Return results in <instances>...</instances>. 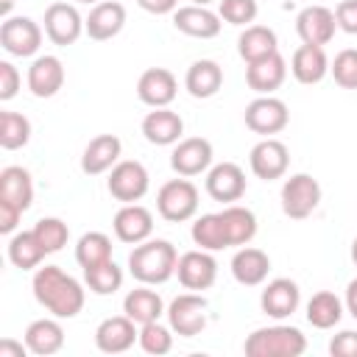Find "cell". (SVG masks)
<instances>
[{
	"label": "cell",
	"mask_w": 357,
	"mask_h": 357,
	"mask_svg": "<svg viewBox=\"0 0 357 357\" xmlns=\"http://www.w3.org/2000/svg\"><path fill=\"white\" fill-rule=\"evenodd\" d=\"M31 287H33V298L56 318H75L84 310V301H86L84 284L67 271H61L59 265L36 268Z\"/></svg>",
	"instance_id": "1"
},
{
	"label": "cell",
	"mask_w": 357,
	"mask_h": 357,
	"mask_svg": "<svg viewBox=\"0 0 357 357\" xmlns=\"http://www.w3.org/2000/svg\"><path fill=\"white\" fill-rule=\"evenodd\" d=\"M178 251L170 240H145L128 254V271L139 284H165L176 276Z\"/></svg>",
	"instance_id": "2"
},
{
	"label": "cell",
	"mask_w": 357,
	"mask_h": 357,
	"mask_svg": "<svg viewBox=\"0 0 357 357\" xmlns=\"http://www.w3.org/2000/svg\"><path fill=\"white\" fill-rule=\"evenodd\" d=\"M243 351L248 357H301L307 351V337L298 326L287 324L259 326L245 337Z\"/></svg>",
	"instance_id": "3"
},
{
	"label": "cell",
	"mask_w": 357,
	"mask_h": 357,
	"mask_svg": "<svg viewBox=\"0 0 357 357\" xmlns=\"http://www.w3.org/2000/svg\"><path fill=\"white\" fill-rule=\"evenodd\" d=\"M156 212L167 223H184L198 212V187L190 178H170L156 192Z\"/></svg>",
	"instance_id": "4"
},
{
	"label": "cell",
	"mask_w": 357,
	"mask_h": 357,
	"mask_svg": "<svg viewBox=\"0 0 357 357\" xmlns=\"http://www.w3.org/2000/svg\"><path fill=\"white\" fill-rule=\"evenodd\" d=\"M209 301L201 296V293H181L170 301L167 307V324L170 329L178 335V337H195L206 329V321H209Z\"/></svg>",
	"instance_id": "5"
},
{
	"label": "cell",
	"mask_w": 357,
	"mask_h": 357,
	"mask_svg": "<svg viewBox=\"0 0 357 357\" xmlns=\"http://www.w3.org/2000/svg\"><path fill=\"white\" fill-rule=\"evenodd\" d=\"M279 198H282V212L287 218L304 220L321 204V184L310 173H293L290 178H284Z\"/></svg>",
	"instance_id": "6"
},
{
	"label": "cell",
	"mask_w": 357,
	"mask_h": 357,
	"mask_svg": "<svg viewBox=\"0 0 357 357\" xmlns=\"http://www.w3.org/2000/svg\"><path fill=\"white\" fill-rule=\"evenodd\" d=\"M106 187L112 192V198H117L120 204H137L139 198H145L148 187H151V176L145 170L142 162L137 159H120L106 178Z\"/></svg>",
	"instance_id": "7"
},
{
	"label": "cell",
	"mask_w": 357,
	"mask_h": 357,
	"mask_svg": "<svg viewBox=\"0 0 357 357\" xmlns=\"http://www.w3.org/2000/svg\"><path fill=\"white\" fill-rule=\"evenodd\" d=\"M243 120H245V126H248L254 134L273 137V134L284 131V126L290 123V112H287V103H284L282 98L259 95V98H254V100L245 106Z\"/></svg>",
	"instance_id": "8"
},
{
	"label": "cell",
	"mask_w": 357,
	"mask_h": 357,
	"mask_svg": "<svg viewBox=\"0 0 357 357\" xmlns=\"http://www.w3.org/2000/svg\"><path fill=\"white\" fill-rule=\"evenodd\" d=\"M0 45L8 56L28 59L42 45V28L31 17H6L0 25Z\"/></svg>",
	"instance_id": "9"
},
{
	"label": "cell",
	"mask_w": 357,
	"mask_h": 357,
	"mask_svg": "<svg viewBox=\"0 0 357 357\" xmlns=\"http://www.w3.org/2000/svg\"><path fill=\"white\" fill-rule=\"evenodd\" d=\"M212 156H215V151L206 137H184L170 151V167H173V173L192 178L212 167Z\"/></svg>",
	"instance_id": "10"
},
{
	"label": "cell",
	"mask_w": 357,
	"mask_h": 357,
	"mask_svg": "<svg viewBox=\"0 0 357 357\" xmlns=\"http://www.w3.org/2000/svg\"><path fill=\"white\" fill-rule=\"evenodd\" d=\"M81 33H86V25L73 3H50L45 8V36L53 45L59 47L75 45Z\"/></svg>",
	"instance_id": "11"
},
{
	"label": "cell",
	"mask_w": 357,
	"mask_h": 357,
	"mask_svg": "<svg viewBox=\"0 0 357 357\" xmlns=\"http://www.w3.org/2000/svg\"><path fill=\"white\" fill-rule=\"evenodd\" d=\"M176 276L187 290H195V293L209 290L218 279V259L212 257V251H204V248L184 251L176 262Z\"/></svg>",
	"instance_id": "12"
},
{
	"label": "cell",
	"mask_w": 357,
	"mask_h": 357,
	"mask_svg": "<svg viewBox=\"0 0 357 357\" xmlns=\"http://www.w3.org/2000/svg\"><path fill=\"white\" fill-rule=\"evenodd\" d=\"M248 165H251V173L262 181H273V178H282L287 173V165H290V151L282 139L276 137H265L259 139L251 153H248Z\"/></svg>",
	"instance_id": "13"
},
{
	"label": "cell",
	"mask_w": 357,
	"mask_h": 357,
	"mask_svg": "<svg viewBox=\"0 0 357 357\" xmlns=\"http://www.w3.org/2000/svg\"><path fill=\"white\" fill-rule=\"evenodd\" d=\"M335 31H337V20H335V11L326 6H307L296 17V33H298L301 45L324 47L335 39Z\"/></svg>",
	"instance_id": "14"
},
{
	"label": "cell",
	"mask_w": 357,
	"mask_h": 357,
	"mask_svg": "<svg viewBox=\"0 0 357 357\" xmlns=\"http://www.w3.org/2000/svg\"><path fill=\"white\" fill-rule=\"evenodd\" d=\"M139 340V329L137 324L123 312V315H112L103 318L95 329V346L103 354H123L128 351L134 343Z\"/></svg>",
	"instance_id": "15"
},
{
	"label": "cell",
	"mask_w": 357,
	"mask_h": 357,
	"mask_svg": "<svg viewBox=\"0 0 357 357\" xmlns=\"http://www.w3.org/2000/svg\"><path fill=\"white\" fill-rule=\"evenodd\" d=\"M206 192L212 201L234 204L245 195V173L234 162H218L206 170Z\"/></svg>",
	"instance_id": "16"
},
{
	"label": "cell",
	"mask_w": 357,
	"mask_h": 357,
	"mask_svg": "<svg viewBox=\"0 0 357 357\" xmlns=\"http://www.w3.org/2000/svg\"><path fill=\"white\" fill-rule=\"evenodd\" d=\"M176 92L178 81L167 67H148L137 81V98L151 109L170 106L176 100Z\"/></svg>",
	"instance_id": "17"
},
{
	"label": "cell",
	"mask_w": 357,
	"mask_h": 357,
	"mask_svg": "<svg viewBox=\"0 0 357 357\" xmlns=\"http://www.w3.org/2000/svg\"><path fill=\"white\" fill-rule=\"evenodd\" d=\"M114 237L128 245H139L153 234V215L142 204H123L112 220Z\"/></svg>",
	"instance_id": "18"
},
{
	"label": "cell",
	"mask_w": 357,
	"mask_h": 357,
	"mask_svg": "<svg viewBox=\"0 0 357 357\" xmlns=\"http://www.w3.org/2000/svg\"><path fill=\"white\" fill-rule=\"evenodd\" d=\"M298 304H301V290H298V284H296L293 279H287V276L271 279V282L265 284L262 296H259L262 312H265L268 318H276V321L290 318V315L298 310Z\"/></svg>",
	"instance_id": "19"
},
{
	"label": "cell",
	"mask_w": 357,
	"mask_h": 357,
	"mask_svg": "<svg viewBox=\"0 0 357 357\" xmlns=\"http://www.w3.org/2000/svg\"><path fill=\"white\" fill-rule=\"evenodd\" d=\"M220 14L212 11L209 6H181L173 11V28L181 31L184 36H192V39H215L220 33Z\"/></svg>",
	"instance_id": "20"
},
{
	"label": "cell",
	"mask_w": 357,
	"mask_h": 357,
	"mask_svg": "<svg viewBox=\"0 0 357 357\" xmlns=\"http://www.w3.org/2000/svg\"><path fill=\"white\" fill-rule=\"evenodd\" d=\"M287 78V61L284 56L276 50L265 59H257L251 64H245V84L257 92V95H273Z\"/></svg>",
	"instance_id": "21"
},
{
	"label": "cell",
	"mask_w": 357,
	"mask_h": 357,
	"mask_svg": "<svg viewBox=\"0 0 357 357\" xmlns=\"http://www.w3.org/2000/svg\"><path fill=\"white\" fill-rule=\"evenodd\" d=\"M120 153H123V142L117 134H98L86 142V148L81 153V170L86 176L109 173L120 162Z\"/></svg>",
	"instance_id": "22"
},
{
	"label": "cell",
	"mask_w": 357,
	"mask_h": 357,
	"mask_svg": "<svg viewBox=\"0 0 357 357\" xmlns=\"http://www.w3.org/2000/svg\"><path fill=\"white\" fill-rule=\"evenodd\" d=\"M84 25H86V36L95 42L114 39L126 25V6L117 0H100L98 6L89 8Z\"/></svg>",
	"instance_id": "23"
},
{
	"label": "cell",
	"mask_w": 357,
	"mask_h": 357,
	"mask_svg": "<svg viewBox=\"0 0 357 357\" xmlns=\"http://www.w3.org/2000/svg\"><path fill=\"white\" fill-rule=\"evenodd\" d=\"M64 86V64L59 56H36L28 67V89L36 98H53Z\"/></svg>",
	"instance_id": "24"
},
{
	"label": "cell",
	"mask_w": 357,
	"mask_h": 357,
	"mask_svg": "<svg viewBox=\"0 0 357 357\" xmlns=\"http://www.w3.org/2000/svg\"><path fill=\"white\" fill-rule=\"evenodd\" d=\"M271 271V257L262 248L254 245H240L237 254L231 257V276L243 287H257L268 279Z\"/></svg>",
	"instance_id": "25"
},
{
	"label": "cell",
	"mask_w": 357,
	"mask_h": 357,
	"mask_svg": "<svg viewBox=\"0 0 357 357\" xmlns=\"http://www.w3.org/2000/svg\"><path fill=\"white\" fill-rule=\"evenodd\" d=\"M290 73L298 84H321L329 73V59L321 45H298L290 59Z\"/></svg>",
	"instance_id": "26"
},
{
	"label": "cell",
	"mask_w": 357,
	"mask_h": 357,
	"mask_svg": "<svg viewBox=\"0 0 357 357\" xmlns=\"http://www.w3.org/2000/svg\"><path fill=\"white\" fill-rule=\"evenodd\" d=\"M181 134H184V120L167 106L153 109L142 117V137L151 145H176Z\"/></svg>",
	"instance_id": "27"
},
{
	"label": "cell",
	"mask_w": 357,
	"mask_h": 357,
	"mask_svg": "<svg viewBox=\"0 0 357 357\" xmlns=\"http://www.w3.org/2000/svg\"><path fill=\"white\" fill-rule=\"evenodd\" d=\"M22 340H25V346H28L31 354L50 357V354L61 351V346H64V329H61V324H59L56 315L53 318H36V321L28 324Z\"/></svg>",
	"instance_id": "28"
},
{
	"label": "cell",
	"mask_w": 357,
	"mask_h": 357,
	"mask_svg": "<svg viewBox=\"0 0 357 357\" xmlns=\"http://www.w3.org/2000/svg\"><path fill=\"white\" fill-rule=\"evenodd\" d=\"M184 86L192 98L198 100H206V98H215L223 86V67L212 59H198L187 67V75H184Z\"/></svg>",
	"instance_id": "29"
},
{
	"label": "cell",
	"mask_w": 357,
	"mask_h": 357,
	"mask_svg": "<svg viewBox=\"0 0 357 357\" xmlns=\"http://www.w3.org/2000/svg\"><path fill=\"white\" fill-rule=\"evenodd\" d=\"M123 312H126L137 326H142V324L159 321L167 310H165L162 296H159L156 290H151V284H139V287H134V290L126 293V298H123Z\"/></svg>",
	"instance_id": "30"
},
{
	"label": "cell",
	"mask_w": 357,
	"mask_h": 357,
	"mask_svg": "<svg viewBox=\"0 0 357 357\" xmlns=\"http://www.w3.org/2000/svg\"><path fill=\"white\" fill-rule=\"evenodd\" d=\"M0 198L14 204L17 209L28 212L33 204V181L31 173L20 165H8L0 170Z\"/></svg>",
	"instance_id": "31"
},
{
	"label": "cell",
	"mask_w": 357,
	"mask_h": 357,
	"mask_svg": "<svg viewBox=\"0 0 357 357\" xmlns=\"http://www.w3.org/2000/svg\"><path fill=\"white\" fill-rule=\"evenodd\" d=\"M276 50H279V39H276L273 28H268V25H248L237 36V53L245 64H251L257 59H265Z\"/></svg>",
	"instance_id": "32"
},
{
	"label": "cell",
	"mask_w": 357,
	"mask_h": 357,
	"mask_svg": "<svg viewBox=\"0 0 357 357\" xmlns=\"http://www.w3.org/2000/svg\"><path fill=\"white\" fill-rule=\"evenodd\" d=\"M220 218H223V229H226V240H229V248L231 245H248L257 234V215L248 209V206H240V204H226L220 209Z\"/></svg>",
	"instance_id": "33"
},
{
	"label": "cell",
	"mask_w": 357,
	"mask_h": 357,
	"mask_svg": "<svg viewBox=\"0 0 357 357\" xmlns=\"http://www.w3.org/2000/svg\"><path fill=\"white\" fill-rule=\"evenodd\" d=\"M45 257H47V251L42 248L39 237L33 234V229H31V231H17V234H11V240H8V259H11L14 268H20V271H33V268L42 265Z\"/></svg>",
	"instance_id": "34"
},
{
	"label": "cell",
	"mask_w": 357,
	"mask_h": 357,
	"mask_svg": "<svg viewBox=\"0 0 357 357\" xmlns=\"http://www.w3.org/2000/svg\"><path fill=\"white\" fill-rule=\"evenodd\" d=\"M343 318V301L332 290H318L307 301V321L315 329H332Z\"/></svg>",
	"instance_id": "35"
},
{
	"label": "cell",
	"mask_w": 357,
	"mask_h": 357,
	"mask_svg": "<svg viewBox=\"0 0 357 357\" xmlns=\"http://www.w3.org/2000/svg\"><path fill=\"white\" fill-rule=\"evenodd\" d=\"M190 237H192V243H195L198 248H204V251L229 248L220 212H206V215L195 218V223H192V229H190Z\"/></svg>",
	"instance_id": "36"
},
{
	"label": "cell",
	"mask_w": 357,
	"mask_h": 357,
	"mask_svg": "<svg viewBox=\"0 0 357 357\" xmlns=\"http://www.w3.org/2000/svg\"><path fill=\"white\" fill-rule=\"evenodd\" d=\"M112 259V237L103 231H86L81 234L78 245H75V262L81 268H95L100 262Z\"/></svg>",
	"instance_id": "37"
},
{
	"label": "cell",
	"mask_w": 357,
	"mask_h": 357,
	"mask_svg": "<svg viewBox=\"0 0 357 357\" xmlns=\"http://www.w3.org/2000/svg\"><path fill=\"white\" fill-rule=\"evenodd\" d=\"M84 282L95 296H112L123 287V268L114 259H106L95 268H84Z\"/></svg>",
	"instance_id": "38"
},
{
	"label": "cell",
	"mask_w": 357,
	"mask_h": 357,
	"mask_svg": "<svg viewBox=\"0 0 357 357\" xmlns=\"http://www.w3.org/2000/svg\"><path fill=\"white\" fill-rule=\"evenodd\" d=\"M31 139V120L20 112H0V148L17 151Z\"/></svg>",
	"instance_id": "39"
},
{
	"label": "cell",
	"mask_w": 357,
	"mask_h": 357,
	"mask_svg": "<svg viewBox=\"0 0 357 357\" xmlns=\"http://www.w3.org/2000/svg\"><path fill=\"white\" fill-rule=\"evenodd\" d=\"M173 329H170V324L165 326V324H159V321H151V324H142L139 326V349L145 351V354H153V357H159V354H167L170 349H173Z\"/></svg>",
	"instance_id": "40"
},
{
	"label": "cell",
	"mask_w": 357,
	"mask_h": 357,
	"mask_svg": "<svg viewBox=\"0 0 357 357\" xmlns=\"http://www.w3.org/2000/svg\"><path fill=\"white\" fill-rule=\"evenodd\" d=\"M33 234L39 237V243H42V248L47 254L61 251L67 245V240H70V229H67V223L61 218H42V220H36Z\"/></svg>",
	"instance_id": "41"
},
{
	"label": "cell",
	"mask_w": 357,
	"mask_h": 357,
	"mask_svg": "<svg viewBox=\"0 0 357 357\" xmlns=\"http://www.w3.org/2000/svg\"><path fill=\"white\" fill-rule=\"evenodd\" d=\"M218 14L229 25L248 28L257 20L259 6H257V0H218Z\"/></svg>",
	"instance_id": "42"
},
{
	"label": "cell",
	"mask_w": 357,
	"mask_h": 357,
	"mask_svg": "<svg viewBox=\"0 0 357 357\" xmlns=\"http://www.w3.org/2000/svg\"><path fill=\"white\" fill-rule=\"evenodd\" d=\"M329 73H332V78H335L337 86H343V89H357V47L340 50V53L329 61Z\"/></svg>",
	"instance_id": "43"
},
{
	"label": "cell",
	"mask_w": 357,
	"mask_h": 357,
	"mask_svg": "<svg viewBox=\"0 0 357 357\" xmlns=\"http://www.w3.org/2000/svg\"><path fill=\"white\" fill-rule=\"evenodd\" d=\"M20 70L11 64V61H0V100H11L20 89Z\"/></svg>",
	"instance_id": "44"
},
{
	"label": "cell",
	"mask_w": 357,
	"mask_h": 357,
	"mask_svg": "<svg viewBox=\"0 0 357 357\" xmlns=\"http://www.w3.org/2000/svg\"><path fill=\"white\" fill-rule=\"evenodd\" d=\"M329 354L332 357H357V332L343 329L329 340Z\"/></svg>",
	"instance_id": "45"
},
{
	"label": "cell",
	"mask_w": 357,
	"mask_h": 357,
	"mask_svg": "<svg viewBox=\"0 0 357 357\" xmlns=\"http://www.w3.org/2000/svg\"><path fill=\"white\" fill-rule=\"evenodd\" d=\"M335 20L340 31L357 36V0H340L335 6Z\"/></svg>",
	"instance_id": "46"
},
{
	"label": "cell",
	"mask_w": 357,
	"mask_h": 357,
	"mask_svg": "<svg viewBox=\"0 0 357 357\" xmlns=\"http://www.w3.org/2000/svg\"><path fill=\"white\" fill-rule=\"evenodd\" d=\"M20 218H22V209H17L14 204L0 198V234H14Z\"/></svg>",
	"instance_id": "47"
},
{
	"label": "cell",
	"mask_w": 357,
	"mask_h": 357,
	"mask_svg": "<svg viewBox=\"0 0 357 357\" xmlns=\"http://www.w3.org/2000/svg\"><path fill=\"white\" fill-rule=\"evenodd\" d=\"M137 6L148 14H173L178 8V0H137Z\"/></svg>",
	"instance_id": "48"
},
{
	"label": "cell",
	"mask_w": 357,
	"mask_h": 357,
	"mask_svg": "<svg viewBox=\"0 0 357 357\" xmlns=\"http://www.w3.org/2000/svg\"><path fill=\"white\" fill-rule=\"evenodd\" d=\"M25 354H28L25 340H14V337L0 340V357H25Z\"/></svg>",
	"instance_id": "49"
},
{
	"label": "cell",
	"mask_w": 357,
	"mask_h": 357,
	"mask_svg": "<svg viewBox=\"0 0 357 357\" xmlns=\"http://www.w3.org/2000/svg\"><path fill=\"white\" fill-rule=\"evenodd\" d=\"M343 307L349 310V315L357 321V279H351L346 284V296H343Z\"/></svg>",
	"instance_id": "50"
},
{
	"label": "cell",
	"mask_w": 357,
	"mask_h": 357,
	"mask_svg": "<svg viewBox=\"0 0 357 357\" xmlns=\"http://www.w3.org/2000/svg\"><path fill=\"white\" fill-rule=\"evenodd\" d=\"M11 8H14V0H0V17H11Z\"/></svg>",
	"instance_id": "51"
},
{
	"label": "cell",
	"mask_w": 357,
	"mask_h": 357,
	"mask_svg": "<svg viewBox=\"0 0 357 357\" xmlns=\"http://www.w3.org/2000/svg\"><path fill=\"white\" fill-rule=\"evenodd\" d=\"M351 262L357 265V237H354V243H351Z\"/></svg>",
	"instance_id": "52"
},
{
	"label": "cell",
	"mask_w": 357,
	"mask_h": 357,
	"mask_svg": "<svg viewBox=\"0 0 357 357\" xmlns=\"http://www.w3.org/2000/svg\"><path fill=\"white\" fill-rule=\"evenodd\" d=\"M195 6H209V3H215V0H192Z\"/></svg>",
	"instance_id": "53"
},
{
	"label": "cell",
	"mask_w": 357,
	"mask_h": 357,
	"mask_svg": "<svg viewBox=\"0 0 357 357\" xmlns=\"http://www.w3.org/2000/svg\"><path fill=\"white\" fill-rule=\"evenodd\" d=\"M75 3H86V6H98L100 0H75Z\"/></svg>",
	"instance_id": "54"
}]
</instances>
